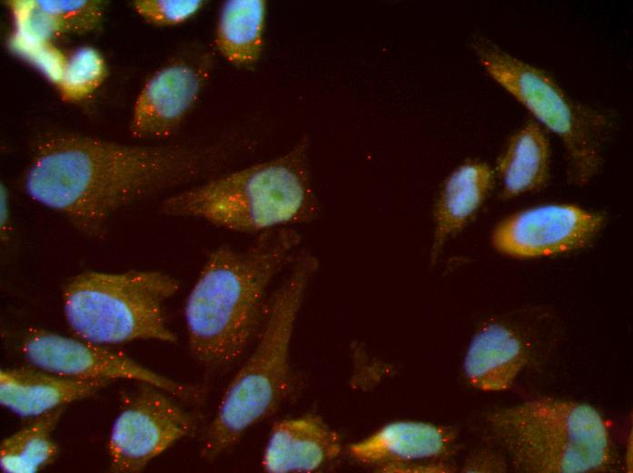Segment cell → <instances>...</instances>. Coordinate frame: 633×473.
<instances>
[{
  "label": "cell",
  "mask_w": 633,
  "mask_h": 473,
  "mask_svg": "<svg viewBox=\"0 0 633 473\" xmlns=\"http://www.w3.org/2000/svg\"><path fill=\"white\" fill-rule=\"evenodd\" d=\"M230 136L209 144L130 146L77 134L36 145L25 188L83 233L102 235L120 208L213 173L239 147Z\"/></svg>",
  "instance_id": "6da1fadb"
},
{
  "label": "cell",
  "mask_w": 633,
  "mask_h": 473,
  "mask_svg": "<svg viewBox=\"0 0 633 473\" xmlns=\"http://www.w3.org/2000/svg\"><path fill=\"white\" fill-rule=\"evenodd\" d=\"M300 241L285 226L257 235L246 248L222 245L210 252L185 306L190 354L209 372L232 366L258 334L268 287L293 263Z\"/></svg>",
  "instance_id": "7a4b0ae2"
},
{
  "label": "cell",
  "mask_w": 633,
  "mask_h": 473,
  "mask_svg": "<svg viewBox=\"0 0 633 473\" xmlns=\"http://www.w3.org/2000/svg\"><path fill=\"white\" fill-rule=\"evenodd\" d=\"M308 146V139L303 136L276 157L170 196L161 204V211L244 234L259 235L311 222L319 207L310 177Z\"/></svg>",
  "instance_id": "3957f363"
},
{
  "label": "cell",
  "mask_w": 633,
  "mask_h": 473,
  "mask_svg": "<svg viewBox=\"0 0 633 473\" xmlns=\"http://www.w3.org/2000/svg\"><path fill=\"white\" fill-rule=\"evenodd\" d=\"M288 276L268 300L257 342L226 387L202 438L200 456L213 461L254 425L273 415L291 389L290 347L316 258L298 253Z\"/></svg>",
  "instance_id": "277c9868"
},
{
  "label": "cell",
  "mask_w": 633,
  "mask_h": 473,
  "mask_svg": "<svg viewBox=\"0 0 633 473\" xmlns=\"http://www.w3.org/2000/svg\"><path fill=\"white\" fill-rule=\"evenodd\" d=\"M486 422L519 472H600L612 464L608 425L585 403L541 398L496 409Z\"/></svg>",
  "instance_id": "5b68a950"
},
{
  "label": "cell",
  "mask_w": 633,
  "mask_h": 473,
  "mask_svg": "<svg viewBox=\"0 0 633 473\" xmlns=\"http://www.w3.org/2000/svg\"><path fill=\"white\" fill-rule=\"evenodd\" d=\"M179 282L156 270L85 271L63 287L65 320L74 334L98 345L133 340L176 341L163 311Z\"/></svg>",
  "instance_id": "8992f818"
},
{
  "label": "cell",
  "mask_w": 633,
  "mask_h": 473,
  "mask_svg": "<svg viewBox=\"0 0 633 473\" xmlns=\"http://www.w3.org/2000/svg\"><path fill=\"white\" fill-rule=\"evenodd\" d=\"M473 46L489 76L559 138L568 182L587 186L602 166L603 147L611 129L609 116L572 98L548 72L490 40L478 38Z\"/></svg>",
  "instance_id": "52a82bcc"
},
{
  "label": "cell",
  "mask_w": 633,
  "mask_h": 473,
  "mask_svg": "<svg viewBox=\"0 0 633 473\" xmlns=\"http://www.w3.org/2000/svg\"><path fill=\"white\" fill-rule=\"evenodd\" d=\"M556 317L527 307L491 317L472 337L463 370L469 384L486 392L508 389L528 364L534 347L557 333Z\"/></svg>",
  "instance_id": "ba28073f"
},
{
  "label": "cell",
  "mask_w": 633,
  "mask_h": 473,
  "mask_svg": "<svg viewBox=\"0 0 633 473\" xmlns=\"http://www.w3.org/2000/svg\"><path fill=\"white\" fill-rule=\"evenodd\" d=\"M21 352L29 365L65 377L138 381L192 403L201 401L205 395L201 387L158 374L121 352L42 328L26 332Z\"/></svg>",
  "instance_id": "9c48e42d"
},
{
  "label": "cell",
  "mask_w": 633,
  "mask_h": 473,
  "mask_svg": "<svg viewBox=\"0 0 633 473\" xmlns=\"http://www.w3.org/2000/svg\"><path fill=\"white\" fill-rule=\"evenodd\" d=\"M607 215L571 203L543 204L500 219L490 244L514 259L563 255L591 246L607 225Z\"/></svg>",
  "instance_id": "30bf717a"
},
{
  "label": "cell",
  "mask_w": 633,
  "mask_h": 473,
  "mask_svg": "<svg viewBox=\"0 0 633 473\" xmlns=\"http://www.w3.org/2000/svg\"><path fill=\"white\" fill-rule=\"evenodd\" d=\"M167 395L146 384L117 416L107 442L111 471L139 472L176 441L196 431L197 418Z\"/></svg>",
  "instance_id": "8fae6325"
},
{
  "label": "cell",
  "mask_w": 633,
  "mask_h": 473,
  "mask_svg": "<svg viewBox=\"0 0 633 473\" xmlns=\"http://www.w3.org/2000/svg\"><path fill=\"white\" fill-rule=\"evenodd\" d=\"M216 51L180 54L146 80L134 105L129 130L136 139H166L176 132L207 84Z\"/></svg>",
  "instance_id": "7c38bea8"
},
{
  "label": "cell",
  "mask_w": 633,
  "mask_h": 473,
  "mask_svg": "<svg viewBox=\"0 0 633 473\" xmlns=\"http://www.w3.org/2000/svg\"><path fill=\"white\" fill-rule=\"evenodd\" d=\"M455 441L456 433L450 428L397 420L351 444L348 453L361 464L394 470L407 464L441 458L451 451Z\"/></svg>",
  "instance_id": "4fadbf2b"
},
{
  "label": "cell",
  "mask_w": 633,
  "mask_h": 473,
  "mask_svg": "<svg viewBox=\"0 0 633 473\" xmlns=\"http://www.w3.org/2000/svg\"><path fill=\"white\" fill-rule=\"evenodd\" d=\"M342 452L341 438L322 418L305 415L274 423L264 449L268 473H308L323 468Z\"/></svg>",
  "instance_id": "5bb4252c"
},
{
  "label": "cell",
  "mask_w": 633,
  "mask_h": 473,
  "mask_svg": "<svg viewBox=\"0 0 633 473\" xmlns=\"http://www.w3.org/2000/svg\"><path fill=\"white\" fill-rule=\"evenodd\" d=\"M111 381L52 373L30 365L0 370V403L20 418H35L96 394Z\"/></svg>",
  "instance_id": "9a60e30c"
},
{
  "label": "cell",
  "mask_w": 633,
  "mask_h": 473,
  "mask_svg": "<svg viewBox=\"0 0 633 473\" xmlns=\"http://www.w3.org/2000/svg\"><path fill=\"white\" fill-rule=\"evenodd\" d=\"M495 176L487 163L470 160L458 166L447 177L433 212V261L480 209L493 188Z\"/></svg>",
  "instance_id": "2e32d148"
},
{
  "label": "cell",
  "mask_w": 633,
  "mask_h": 473,
  "mask_svg": "<svg viewBox=\"0 0 633 473\" xmlns=\"http://www.w3.org/2000/svg\"><path fill=\"white\" fill-rule=\"evenodd\" d=\"M494 173L499 179L503 200L537 192L548 184L550 146L537 121L527 122L508 138Z\"/></svg>",
  "instance_id": "e0dca14e"
},
{
  "label": "cell",
  "mask_w": 633,
  "mask_h": 473,
  "mask_svg": "<svg viewBox=\"0 0 633 473\" xmlns=\"http://www.w3.org/2000/svg\"><path fill=\"white\" fill-rule=\"evenodd\" d=\"M266 17L265 0L223 2L216 24L215 51L237 68L253 69L264 50Z\"/></svg>",
  "instance_id": "ac0fdd59"
},
{
  "label": "cell",
  "mask_w": 633,
  "mask_h": 473,
  "mask_svg": "<svg viewBox=\"0 0 633 473\" xmlns=\"http://www.w3.org/2000/svg\"><path fill=\"white\" fill-rule=\"evenodd\" d=\"M65 411L57 408L33 418L0 444V468L5 473H35L51 465L58 447L52 434Z\"/></svg>",
  "instance_id": "d6986e66"
},
{
  "label": "cell",
  "mask_w": 633,
  "mask_h": 473,
  "mask_svg": "<svg viewBox=\"0 0 633 473\" xmlns=\"http://www.w3.org/2000/svg\"><path fill=\"white\" fill-rule=\"evenodd\" d=\"M106 65L92 46H82L67 56L62 78L56 86L63 100L78 102L87 98L104 82Z\"/></svg>",
  "instance_id": "ffe728a7"
},
{
  "label": "cell",
  "mask_w": 633,
  "mask_h": 473,
  "mask_svg": "<svg viewBox=\"0 0 633 473\" xmlns=\"http://www.w3.org/2000/svg\"><path fill=\"white\" fill-rule=\"evenodd\" d=\"M51 15L63 35L94 30L103 18V4L95 0H36Z\"/></svg>",
  "instance_id": "44dd1931"
},
{
  "label": "cell",
  "mask_w": 633,
  "mask_h": 473,
  "mask_svg": "<svg viewBox=\"0 0 633 473\" xmlns=\"http://www.w3.org/2000/svg\"><path fill=\"white\" fill-rule=\"evenodd\" d=\"M204 0H136V12L148 24L174 26L194 17L206 5Z\"/></svg>",
  "instance_id": "7402d4cb"
},
{
  "label": "cell",
  "mask_w": 633,
  "mask_h": 473,
  "mask_svg": "<svg viewBox=\"0 0 633 473\" xmlns=\"http://www.w3.org/2000/svg\"><path fill=\"white\" fill-rule=\"evenodd\" d=\"M15 55L31 63L55 86L60 82L67 56L54 44H27L8 40Z\"/></svg>",
  "instance_id": "603a6c76"
},
{
  "label": "cell",
  "mask_w": 633,
  "mask_h": 473,
  "mask_svg": "<svg viewBox=\"0 0 633 473\" xmlns=\"http://www.w3.org/2000/svg\"><path fill=\"white\" fill-rule=\"evenodd\" d=\"M1 215H0V221H1V230L4 235H5V232L7 231L9 227V222H10V213H9V205H8V195L7 191L5 189V186L4 185L1 186Z\"/></svg>",
  "instance_id": "cb8c5ba5"
}]
</instances>
